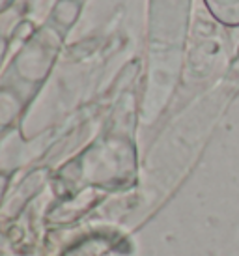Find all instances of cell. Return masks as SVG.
Masks as SVG:
<instances>
[{
    "label": "cell",
    "instance_id": "6da1fadb",
    "mask_svg": "<svg viewBox=\"0 0 239 256\" xmlns=\"http://www.w3.org/2000/svg\"><path fill=\"white\" fill-rule=\"evenodd\" d=\"M213 19L224 26H239V0H204Z\"/></svg>",
    "mask_w": 239,
    "mask_h": 256
}]
</instances>
